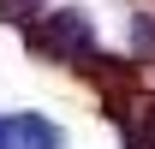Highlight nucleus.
Here are the masks:
<instances>
[{
    "label": "nucleus",
    "instance_id": "f257e3e1",
    "mask_svg": "<svg viewBox=\"0 0 155 149\" xmlns=\"http://www.w3.org/2000/svg\"><path fill=\"white\" fill-rule=\"evenodd\" d=\"M36 48L48 60H66V66L90 60L96 54V24H90V12H84V6H54V12L36 24Z\"/></svg>",
    "mask_w": 155,
    "mask_h": 149
},
{
    "label": "nucleus",
    "instance_id": "f03ea898",
    "mask_svg": "<svg viewBox=\"0 0 155 149\" xmlns=\"http://www.w3.org/2000/svg\"><path fill=\"white\" fill-rule=\"evenodd\" d=\"M12 125H18V143L24 149H60V131L48 125L42 113H24V119H12Z\"/></svg>",
    "mask_w": 155,
    "mask_h": 149
},
{
    "label": "nucleus",
    "instance_id": "7ed1b4c3",
    "mask_svg": "<svg viewBox=\"0 0 155 149\" xmlns=\"http://www.w3.org/2000/svg\"><path fill=\"white\" fill-rule=\"evenodd\" d=\"M0 149H24L18 143V125H0Z\"/></svg>",
    "mask_w": 155,
    "mask_h": 149
},
{
    "label": "nucleus",
    "instance_id": "20e7f679",
    "mask_svg": "<svg viewBox=\"0 0 155 149\" xmlns=\"http://www.w3.org/2000/svg\"><path fill=\"white\" fill-rule=\"evenodd\" d=\"M0 6H6V12H24V0H0Z\"/></svg>",
    "mask_w": 155,
    "mask_h": 149
}]
</instances>
